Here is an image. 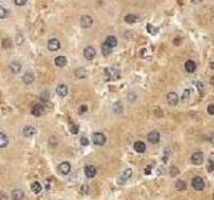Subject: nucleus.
<instances>
[{
  "label": "nucleus",
  "instance_id": "obj_1",
  "mask_svg": "<svg viewBox=\"0 0 214 200\" xmlns=\"http://www.w3.org/2000/svg\"><path fill=\"white\" fill-rule=\"evenodd\" d=\"M192 187L195 191H202L205 188V180L202 178H199V176H195V178H193V180H192Z\"/></svg>",
  "mask_w": 214,
  "mask_h": 200
},
{
  "label": "nucleus",
  "instance_id": "obj_2",
  "mask_svg": "<svg viewBox=\"0 0 214 200\" xmlns=\"http://www.w3.org/2000/svg\"><path fill=\"white\" fill-rule=\"evenodd\" d=\"M106 136L103 135V133H101V132H95L92 135V141L95 143L96 145H104L106 144Z\"/></svg>",
  "mask_w": 214,
  "mask_h": 200
},
{
  "label": "nucleus",
  "instance_id": "obj_3",
  "mask_svg": "<svg viewBox=\"0 0 214 200\" xmlns=\"http://www.w3.org/2000/svg\"><path fill=\"white\" fill-rule=\"evenodd\" d=\"M92 23H94V19L91 18V16H88V15H83L81 18V25H82V28H90L91 25H92Z\"/></svg>",
  "mask_w": 214,
  "mask_h": 200
},
{
  "label": "nucleus",
  "instance_id": "obj_4",
  "mask_svg": "<svg viewBox=\"0 0 214 200\" xmlns=\"http://www.w3.org/2000/svg\"><path fill=\"white\" fill-rule=\"evenodd\" d=\"M47 48H48L50 51H52V52H54V51H58L59 48H60V41H59L58 39H55V38H54V39H50V40H48Z\"/></svg>",
  "mask_w": 214,
  "mask_h": 200
},
{
  "label": "nucleus",
  "instance_id": "obj_5",
  "mask_svg": "<svg viewBox=\"0 0 214 200\" xmlns=\"http://www.w3.org/2000/svg\"><path fill=\"white\" fill-rule=\"evenodd\" d=\"M58 170H59V172H60L62 175H68V173L71 172V164L70 163H67V161H63V163L59 164Z\"/></svg>",
  "mask_w": 214,
  "mask_h": 200
},
{
  "label": "nucleus",
  "instance_id": "obj_6",
  "mask_svg": "<svg viewBox=\"0 0 214 200\" xmlns=\"http://www.w3.org/2000/svg\"><path fill=\"white\" fill-rule=\"evenodd\" d=\"M192 163L195 165H201L204 163V153L202 152H194L192 155Z\"/></svg>",
  "mask_w": 214,
  "mask_h": 200
},
{
  "label": "nucleus",
  "instance_id": "obj_7",
  "mask_svg": "<svg viewBox=\"0 0 214 200\" xmlns=\"http://www.w3.org/2000/svg\"><path fill=\"white\" fill-rule=\"evenodd\" d=\"M84 175L87 176L88 179H92L94 176L96 175V168L94 167V165H86L84 167Z\"/></svg>",
  "mask_w": 214,
  "mask_h": 200
},
{
  "label": "nucleus",
  "instance_id": "obj_8",
  "mask_svg": "<svg viewBox=\"0 0 214 200\" xmlns=\"http://www.w3.org/2000/svg\"><path fill=\"white\" fill-rule=\"evenodd\" d=\"M147 139H149L150 143L157 144V143L159 141V139H161V135H159L158 131H151V132H149V135H147Z\"/></svg>",
  "mask_w": 214,
  "mask_h": 200
},
{
  "label": "nucleus",
  "instance_id": "obj_9",
  "mask_svg": "<svg viewBox=\"0 0 214 200\" xmlns=\"http://www.w3.org/2000/svg\"><path fill=\"white\" fill-rule=\"evenodd\" d=\"M56 93H58V96H60V98L67 96V93H68L67 85H66V84H59L58 87H56Z\"/></svg>",
  "mask_w": 214,
  "mask_h": 200
},
{
  "label": "nucleus",
  "instance_id": "obj_10",
  "mask_svg": "<svg viewBox=\"0 0 214 200\" xmlns=\"http://www.w3.org/2000/svg\"><path fill=\"white\" fill-rule=\"evenodd\" d=\"M83 55H84V58L87 60H92L94 58H95V50H94L92 47H86Z\"/></svg>",
  "mask_w": 214,
  "mask_h": 200
},
{
  "label": "nucleus",
  "instance_id": "obj_11",
  "mask_svg": "<svg viewBox=\"0 0 214 200\" xmlns=\"http://www.w3.org/2000/svg\"><path fill=\"white\" fill-rule=\"evenodd\" d=\"M195 68H197V64L194 60H187V61L185 63V70H186V72L193 73L194 71H195Z\"/></svg>",
  "mask_w": 214,
  "mask_h": 200
},
{
  "label": "nucleus",
  "instance_id": "obj_12",
  "mask_svg": "<svg viewBox=\"0 0 214 200\" xmlns=\"http://www.w3.org/2000/svg\"><path fill=\"white\" fill-rule=\"evenodd\" d=\"M178 100H179V98L175 92H170L169 95H167V103H169L170 105H177L178 104Z\"/></svg>",
  "mask_w": 214,
  "mask_h": 200
},
{
  "label": "nucleus",
  "instance_id": "obj_13",
  "mask_svg": "<svg viewBox=\"0 0 214 200\" xmlns=\"http://www.w3.org/2000/svg\"><path fill=\"white\" fill-rule=\"evenodd\" d=\"M36 132V130L32 127V125H25L24 128H23V135L25 136V138H30V136H34Z\"/></svg>",
  "mask_w": 214,
  "mask_h": 200
},
{
  "label": "nucleus",
  "instance_id": "obj_14",
  "mask_svg": "<svg viewBox=\"0 0 214 200\" xmlns=\"http://www.w3.org/2000/svg\"><path fill=\"white\" fill-rule=\"evenodd\" d=\"M134 150L138 153H143L146 151V144L143 141H135L134 143Z\"/></svg>",
  "mask_w": 214,
  "mask_h": 200
},
{
  "label": "nucleus",
  "instance_id": "obj_15",
  "mask_svg": "<svg viewBox=\"0 0 214 200\" xmlns=\"http://www.w3.org/2000/svg\"><path fill=\"white\" fill-rule=\"evenodd\" d=\"M31 112H32L34 116H40V115H43V112H44V108H43L42 104H35L32 107V110H31Z\"/></svg>",
  "mask_w": 214,
  "mask_h": 200
},
{
  "label": "nucleus",
  "instance_id": "obj_16",
  "mask_svg": "<svg viewBox=\"0 0 214 200\" xmlns=\"http://www.w3.org/2000/svg\"><path fill=\"white\" fill-rule=\"evenodd\" d=\"M10 70H11V72L12 73H19L20 72V70H22V64L19 61H12L10 64Z\"/></svg>",
  "mask_w": 214,
  "mask_h": 200
},
{
  "label": "nucleus",
  "instance_id": "obj_17",
  "mask_svg": "<svg viewBox=\"0 0 214 200\" xmlns=\"http://www.w3.org/2000/svg\"><path fill=\"white\" fill-rule=\"evenodd\" d=\"M133 175V171L130 170V168H127L126 171H125L123 173H122L121 176H119V179H118V181H119V184H122V183L125 181V180H127L128 178H130V176Z\"/></svg>",
  "mask_w": 214,
  "mask_h": 200
},
{
  "label": "nucleus",
  "instance_id": "obj_18",
  "mask_svg": "<svg viewBox=\"0 0 214 200\" xmlns=\"http://www.w3.org/2000/svg\"><path fill=\"white\" fill-rule=\"evenodd\" d=\"M34 79H35V78H34V75L31 72H25L24 75H23V83H24V84H27V85L28 84H32Z\"/></svg>",
  "mask_w": 214,
  "mask_h": 200
},
{
  "label": "nucleus",
  "instance_id": "obj_19",
  "mask_svg": "<svg viewBox=\"0 0 214 200\" xmlns=\"http://www.w3.org/2000/svg\"><path fill=\"white\" fill-rule=\"evenodd\" d=\"M104 43H106L107 45H110L111 48H114L116 44H118V40H116L115 36L110 35V36H107V38H106V40H104Z\"/></svg>",
  "mask_w": 214,
  "mask_h": 200
},
{
  "label": "nucleus",
  "instance_id": "obj_20",
  "mask_svg": "<svg viewBox=\"0 0 214 200\" xmlns=\"http://www.w3.org/2000/svg\"><path fill=\"white\" fill-rule=\"evenodd\" d=\"M66 64H67V59L64 58V56H58V58H55V65L56 67H66Z\"/></svg>",
  "mask_w": 214,
  "mask_h": 200
},
{
  "label": "nucleus",
  "instance_id": "obj_21",
  "mask_svg": "<svg viewBox=\"0 0 214 200\" xmlns=\"http://www.w3.org/2000/svg\"><path fill=\"white\" fill-rule=\"evenodd\" d=\"M24 198V192L22 190H13L12 191V199L13 200H22Z\"/></svg>",
  "mask_w": 214,
  "mask_h": 200
},
{
  "label": "nucleus",
  "instance_id": "obj_22",
  "mask_svg": "<svg viewBox=\"0 0 214 200\" xmlns=\"http://www.w3.org/2000/svg\"><path fill=\"white\" fill-rule=\"evenodd\" d=\"M8 145V138L4 132H0V148H5Z\"/></svg>",
  "mask_w": 214,
  "mask_h": 200
},
{
  "label": "nucleus",
  "instance_id": "obj_23",
  "mask_svg": "<svg viewBox=\"0 0 214 200\" xmlns=\"http://www.w3.org/2000/svg\"><path fill=\"white\" fill-rule=\"evenodd\" d=\"M111 52H113V48H111L110 45H107L106 43H103V44H102V53H103L104 56H110Z\"/></svg>",
  "mask_w": 214,
  "mask_h": 200
},
{
  "label": "nucleus",
  "instance_id": "obj_24",
  "mask_svg": "<svg viewBox=\"0 0 214 200\" xmlns=\"http://www.w3.org/2000/svg\"><path fill=\"white\" fill-rule=\"evenodd\" d=\"M75 75H76V78H79V79H84L86 76H87V71H86L84 68H78V70L75 71Z\"/></svg>",
  "mask_w": 214,
  "mask_h": 200
},
{
  "label": "nucleus",
  "instance_id": "obj_25",
  "mask_svg": "<svg viewBox=\"0 0 214 200\" xmlns=\"http://www.w3.org/2000/svg\"><path fill=\"white\" fill-rule=\"evenodd\" d=\"M31 188H32V192H35V193L42 192V184L39 181H34L32 185H31Z\"/></svg>",
  "mask_w": 214,
  "mask_h": 200
},
{
  "label": "nucleus",
  "instance_id": "obj_26",
  "mask_svg": "<svg viewBox=\"0 0 214 200\" xmlns=\"http://www.w3.org/2000/svg\"><path fill=\"white\" fill-rule=\"evenodd\" d=\"M136 16L135 15H133V13H128V15L125 16V21L128 23V24H133V23H135L136 21Z\"/></svg>",
  "mask_w": 214,
  "mask_h": 200
},
{
  "label": "nucleus",
  "instance_id": "obj_27",
  "mask_svg": "<svg viewBox=\"0 0 214 200\" xmlns=\"http://www.w3.org/2000/svg\"><path fill=\"white\" fill-rule=\"evenodd\" d=\"M175 187L178 191H185L186 190V183L182 181V180H178V181L175 183Z\"/></svg>",
  "mask_w": 214,
  "mask_h": 200
},
{
  "label": "nucleus",
  "instance_id": "obj_28",
  "mask_svg": "<svg viewBox=\"0 0 214 200\" xmlns=\"http://www.w3.org/2000/svg\"><path fill=\"white\" fill-rule=\"evenodd\" d=\"M70 132L72 133V135H76V133L79 132L78 125H76V124H71V125H70Z\"/></svg>",
  "mask_w": 214,
  "mask_h": 200
},
{
  "label": "nucleus",
  "instance_id": "obj_29",
  "mask_svg": "<svg viewBox=\"0 0 214 200\" xmlns=\"http://www.w3.org/2000/svg\"><path fill=\"white\" fill-rule=\"evenodd\" d=\"M7 15H8L7 10H5L4 7H1V5H0V19H4V18H7Z\"/></svg>",
  "mask_w": 214,
  "mask_h": 200
},
{
  "label": "nucleus",
  "instance_id": "obj_30",
  "mask_svg": "<svg viewBox=\"0 0 214 200\" xmlns=\"http://www.w3.org/2000/svg\"><path fill=\"white\" fill-rule=\"evenodd\" d=\"M3 48H11V40L10 39L3 40Z\"/></svg>",
  "mask_w": 214,
  "mask_h": 200
},
{
  "label": "nucleus",
  "instance_id": "obj_31",
  "mask_svg": "<svg viewBox=\"0 0 214 200\" xmlns=\"http://www.w3.org/2000/svg\"><path fill=\"white\" fill-rule=\"evenodd\" d=\"M147 31H149L150 33H157L158 32V28H154L151 24H147Z\"/></svg>",
  "mask_w": 214,
  "mask_h": 200
},
{
  "label": "nucleus",
  "instance_id": "obj_32",
  "mask_svg": "<svg viewBox=\"0 0 214 200\" xmlns=\"http://www.w3.org/2000/svg\"><path fill=\"white\" fill-rule=\"evenodd\" d=\"M114 112H116V113L122 112V104H121V103H116V104H115V108H114Z\"/></svg>",
  "mask_w": 214,
  "mask_h": 200
},
{
  "label": "nucleus",
  "instance_id": "obj_33",
  "mask_svg": "<svg viewBox=\"0 0 214 200\" xmlns=\"http://www.w3.org/2000/svg\"><path fill=\"white\" fill-rule=\"evenodd\" d=\"M178 172H179V171H178V168H177V167H171V170H170V175L171 176H177V175H178Z\"/></svg>",
  "mask_w": 214,
  "mask_h": 200
},
{
  "label": "nucleus",
  "instance_id": "obj_34",
  "mask_svg": "<svg viewBox=\"0 0 214 200\" xmlns=\"http://www.w3.org/2000/svg\"><path fill=\"white\" fill-rule=\"evenodd\" d=\"M88 143H90V141H88V139L86 138V136H82V138H81V144L82 145H88Z\"/></svg>",
  "mask_w": 214,
  "mask_h": 200
},
{
  "label": "nucleus",
  "instance_id": "obj_35",
  "mask_svg": "<svg viewBox=\"0 0 214 200\" xmlns=\"http://www.w3.org/2000/svg\"><path fill=\"white\" fill-rule=\"evenodd\" d=\"M207 113H209V115H214V104H210L209 107H207Z\"/></svg>",
  "mask_w": 214,
  "mask_h": 200
},
{
  "label": "nucleus",
  "instance_id": "obj_36",
  "mask_svg": "<svg viewBox=\"0 0 214 200\" xmlns=\"http://www.w3.org/2000/svg\"><path fill=\"white\" fill-rule=\"evenodd\" d=\"M86 111H87V105H81V107H79V110H78V112L82 115V113H84Z\"/></svg>",
  "mask_w": 214,
  "mask_h": 200
},
{
  "label": "nucleus",
  "instance_id": "obj_37",
  "mask_svg": "<svg viewBox=\"0 0 214 200\" xmlns=\"http://www.w3.org/2000/svg\"><path fill=\"white\" fill-rule=\"evenodd\" d=\"M27 3V0H15V4L16 5H24Z\"/></svg>",
  "mask_w": 214,
  "mask_h": 200
},
{
  "label": "nucleus",
  "instance_id": "obj_38",
  "mask_svg": "<svg viewBox=\"0 0 214 200\" xmlns=\"http://www.w3.org/2000/svg\"><path fill=\"white\" fill-rule=\"evenodd\" d=\"M42 100H43V101H47V100H48V93L47 92H43L42 93Z\"/></svg>",
  "mask_w": 214,
  "mask_h": 200
},
{
  "label": "nucleus",
  "instance_id": "obj_39",
  "mask_svg": "<svg viewBox=\"0 0 214 200\" xmlns=\"http://www.w3.org/2000/svg\"><path fill=\"white\" fill-rule=\"evenodd\" d=\"M181 41H182L181 38H175V39H174V44H175V45H179V44H181Z\"/></svg>",
  "mask_w": 214,
  "mask_h": 200
},
{
  "label": "nucleus",
  "instance_id": "obj_40",
  "mask_svg": "<svg viewBox=\"0 0 214 200\" xmlns=\"http://www.w3.org/2000/svg\"><path fill=\"white\" fill-rule=\"evenodd\" d=\"M150 173H151V167L149 165V167L145 168V175H150Z\"/></svg>",
  "mask_w": 214,
  "mask_h": 200
},
{
  "label": "nucleus",
  "instance_id": "obj_41",
  "mask_svg": "<svg viewBox=\"0 0 214 200\" xmlns=\"http://www.w3.org/2000/svg\"><path fill=\"white\" fill-rule=\"evenodd\" d=\"M204 0H192V3L193 4H199V3H202Z\"/></svg>",
  "mask_w": 214,
  "mask_h": 200
},
{
  "label": "nucleus",
  "instance_id": "obj_42",
  "mask_svg": "<svg viewBox=\"0 0 214 200\" xmlns=\"http://www.w3.org/2000/svg\"><path fill=\"white\" fill-rule=\"evenodd\" d=\"M210 84L214 85V76H212V78H210Z\"/></svg>",
  "mask_w": 214,
  "mask_h": 200
},
{
  "label": "nucleus",
  "instance_id": "obj_43",
  "mask_svg": "<svg viewBox=\"0 0 214 200\" xmlns=\"http://www.w3.org/2000/svg\"><path fill=\"white\" fill-rule=\"evenodd\" d=\"M210 67H212V68H213V70H214V63H212V65H210Z\"/></svg>",
  "mask_w": 214,
  "mask_h": 200
},
{
  "label": "nucleus",
  "instance_id": "obj_44",
  "mask_svg": "<svg viewBox=\"0 0 214 200\" xmlns=\"http://www.w3.org/2000/svg\"><path fill=\"white\" fill-rule=\"evenodd\" d=\"M179 1H181V3H183V0H179Z\"/></svg>",
  "mask_w": 214,
  "mask_h": 200
},
{
  "label": "nucleus",
  "instance_id": "obj_45",
  "mask_svg": "<svg viewBox=\"0 0 214 200\" xmlns=\"http://www.w3.org/2000/svg\"><path fill=\"white\" fill-rule=\"evenodd\" d=\"M213 199H214V195H213Z\"/></svg>",
  "mask_w": 214,
  "mask_h": 200
}]
</instances>
